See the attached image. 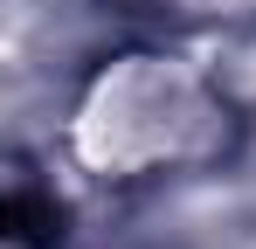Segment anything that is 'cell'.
I'll return each instance as SVG.
<instances>
[{"label":"cell","instance_id":"1","mask_svg":"<svg viewBox=\"0 0 256 249\" xmlns=\"http://www.w3.org/2000/svg\"><path fill=\"white\" fill-rule=\"evenodd\" d=\"M7 222H14L21 242H48V228H56L62 214H56L48 201H35V194H14V201H7Z\"/></svg>","mask_w":256,"mask_h":249}]
</instances>
